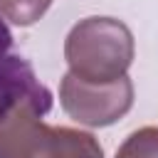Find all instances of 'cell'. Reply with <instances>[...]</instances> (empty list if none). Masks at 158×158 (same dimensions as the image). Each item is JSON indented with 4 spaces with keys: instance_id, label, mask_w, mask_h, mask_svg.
I'll return each mask as SVG.
<instances>
[{
    "instance_id": "4",
    "label": "cell",
    "mask_w": 158,
    "mask_h": 158,
    "mask_svg": "<svg viewBox=\"0 0 158 158\" xmlns=\"http://www.w3.org/2000/svg\"><path fill=\"white\" fill-rule=\"evenodd\" d=\"M49 0H0V17L17 27H30L49 10Z\"/></svg>"
},
{
    "instance_id": "5",
    "label": "cell",
    "mask_w": 158,
    "mask_h": 158,
    "mask_svg": "<svg viewBox=\"0 0 158 158\" xmlns=\"http://www.w3.org/2000/svg\"><path fill=\"white\" fill-rule=\"evenodd\" d=\"M114 158H158V126H143L128 133Z\"/></svg>"
},
{
    "instance_id": "1",
    "label": "cell",
    "mask_w": 158,
    "mask_h": 158,
    "mask_svg": "<svg viewBox=\"0 0 158 158\" xmlns=\"http://www.w3.org/2000/svg\"><path fill=\"white\" fill-rule=\"evenodd\" d=\"M49 109L52 91L30 64L0 91V158H104L89 131L44 123Z\"/></svg>"
},
{
    "instance_id": "2",
    "label": "cell",
    "mask_w": 158,
    "mask_h": 158,
    "mask_svg": "<svg viewBox=\"0 0 158 158\" xmlns=\"http://www.w3.org/2000/svg\"><path fill=\"white\" fill-rule=\"evenodd\" d=\"M133 32L116 17H84L64 40V59L74 77L106 84L126 77L133 64Z\"/></svg>"
},
{
    "instance_id": "7",
    "label": "cell",
    "mask_w": 158,
    "mask_h": 158,
    "mask_svg": "<svg viewBox=\"0 0 158 158\" xmlns=\"http://www.w3.org/2000/svg\"><path fill=\"white\" fill-rule=\"evenodd\" d=\"M49 2H52V0H49Z\"/></svg>"
},
{
    "instance_id": "6",
    "label": "cell",
    "mask_w": 158,
    "mask_h": 158,
    "mask_svg": "<svg viewBox=\"0 0 158 158\" xmlns=\"http://www.w3.org/2000/svg\"><path fill=\"white\" fill-rule=\"evenodd\" d=\"M30 67V62L20 54L12 52V32L7 27V22L0 17V91L25 69Z\"/></svg>"
},
{
    "instance_id": "3",
    "label": "cell",
    "mask_w": 158,
    "mask_h": 158,
    "mask_svg": "<svg viewBox=\"0 0 158 158\" xmlns=\"http://www.w3.org/2000/svg\"><path fill=\"white\" fill-rule=\"evenodd\" d=\"M59 104L64 114L89 128H104L123 118L133 106V81L126 77L94 84L67 72L59 81Z\"/></svg>"
}]
</instances>
